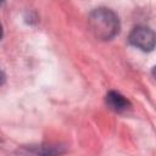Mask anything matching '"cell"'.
I'll list each match as a JSON object with an SVG mask.
<instances>
[{
    "label": "cell",
    "instance_id": "6da1fadb",
    "mask_svg": "<svg viewBox=\"0 0 156 156\" xmlns=\"http://www.w3.org/2000/svg\"><path fill=\"white\" fill-rule=\"evenodd\" d=\"M89 27L93 34L100 40L115 38L121 28L118 16L110 9L99 7L89 13Z\"/></svg>",
    "mask_w": 156,
    "mask_h": 156
},
{
    "label": "cell",
    "instance_id": "3957f363",
    "mask_svg": "<svg viewBox=\"0 0 156 156\" xmlns=\"http://www.w3.org/2000/svg\"><path fill=\"white\" fill-rule=\"evenodd\" d=\"M66 150L61 145H28L18 149L20 156H58L63 154Z\"/></svg>",
    "mask_w": 156,
    "mask_h": 156
},
{
    "label": "cell",
    "instance_id": "8992f818",
    "mask_svg": "<svg viewBox=\"0 0 156 156\" xmlns=\"http://www.w3.org/2000/svg\"><path fill=\"white\" fill-rule=\"evenodd\" d=\"M2 34H4V30H2V26H1V23H0V40H1V38H2Z\"/></svg>",
    "mask_w": 156,
    "mask_h": 156
},
{
    "label": "cell",
    "instance_id": "277c9868",
    "mask_svg": "<svg viewBox=\"0 0 156 156\" xmlns=\"http://www.w3.org/2000/svg\"><path fill=\"white\" fill-rule=\"evenodd\" d=\"M106 105L110 110L115 111V112H124L130 107V102L127 98H124L122 94H119L118 91H108L106 98H105Z\"/></svg>",
    "mask_w": 156,
    "mask_h": 156
},
{
    "label": "cell",
    "instance_id": "7a4b0ae2",
    "mask_svg": "<svg viewBox=\"0 0 156 156\" xmlns=\"http://www.w3.org/2000/svg\"><path fill=\"white\" fill-rule=\"evenodd\" d=\"M128 40L133 46L143 51H152L155 48V34L152 29L145 26L135 27L130 32Z\"/></svg>",
    "mask_w": 156,
    "mask_h": 156
},
{
    "label": "cell",
    "instance_id": "52a82bcc",
    "mask_svg": "<svg viewBox=\"0 0 156 156\" xmlns=\"http://www.w3.org/2000/svg\"><path fill=\"white\" fill-rule=\"evenodd\" d=\"M1 5H2V2H0V6H1Z\"/></svg>",
    "mask_w": 156,
    "mask_h": 156
},
{
    "label": "cell",
    "instance_id": "5b68a950",
    "mask_svg": "<svg viewBox=\"0 0 156 156\" xmlns=\"http://www.w3.org/2000/svg\"><path fill=\"white\" fill-rule=\"evenodd\" d=\"M5 80H6V76H5V73H4V72H1V71H0V87L5 83Z\"/></svg>",
    "mask_w": 156,
    "mask_h": 156
}]
</instances>
